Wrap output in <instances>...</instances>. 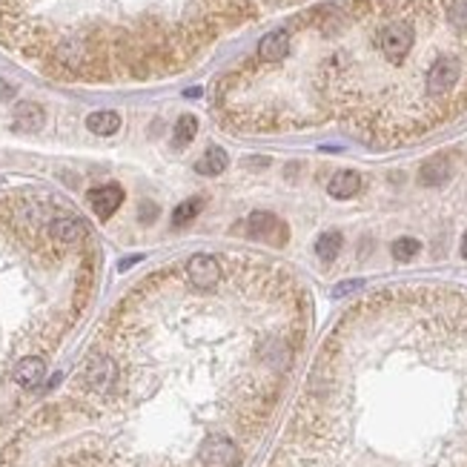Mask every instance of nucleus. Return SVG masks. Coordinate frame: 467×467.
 I'll use <instances>...</instances> for the list:
<instances>
[{
    "label": "nucleus",
    "instance_id": "nucleus-1",
    "mask_svg": "<svg viewBox=\"0 0 467 467\" xmlns=\"http://www.w3.org/2000/svg\"><path fill=\"white\" fill-rule=\"evenodd\" d=\"M304 341L287 278L227 272L212 289L172 272L115 309V379L37 413L21 441L69 436L41 467H241Z\"/></svg>",
    "mask_w": 467,
    "mask_h": 467
},
{
    "label": "nucleus",
    "instance_id": "nucleus-2",
    "mask_svg": "<svg viewBox=\"0 0 467 467\" xmlns=\"http://www.w3.org/2000/svg\"><path fill=\"white\" fill-rule=\"evenodd\" d=\"M373 44L387 64L401 66L416 46V23L404 15H387L373 35Z\"/></svg>",
    "mask_w": 467,
    "mask_h": 467
},
{
    "label": "nucleus",
    "instance_id": "nucleus-3",
    "mask_svg": "<svg viewBox=\"0 0 467 467\" xmlns=\"http://www.w3.org/2000/svg\"><path fill=\"white\" fill-rule=\"evenodd\" d=\"M464 81V61L459 55H439L424 72V95L433 104L447 101Z\"/></svg>",
    "mask_w": 467,
    "mask_h": 467
},
{
    "label": "nucleus",
    "instance_id": "nucleus-4",
    "mask_svg": "<svg viewBox=\"0 0 467 467\" xmlns=\"http://www.w3.org/2000/svg\"><path fill=\"white\" fill-rule=\"evenodd\" d=\"M184 276L189 278V284H196L201 289H212V287H218L224 281L227 269L216 256H209V252H198V256H192L187 261Z\"/></svg>",
    "mask_w": 467,
    "mask_h": 467
},
{
    "label": "nucleus",
    "instance_id": "nucleus-5",
    "mask_svg": "<svg viewBox=\"0 0 467 467\" xmlns=\"http://www.w3.org/2000/svg\"><path fill=\"white\" fill-rule=\"evenodd\" d=\"M287 236L289 232H287L284 221L269 216V212H252L247 218V238H252V241H269V244L281 247L287 241Z\"/></svg>",
    "mask_w": 467,
    "mask_h": 467
},
{
    "label": "nucleus",
    "instance_id": "nucleus-6",
    "mask_svg": "<svg viewBox=\"0 0 467 467\" xmlns=\"http://www.w3.org/2000/svg\"><path fill=\"white\" fill-rule=\"evenodd\" d=\"M49 244H55L57 249H66V247H77L84 238H86V224L81 218H72V216H64V218H52L49 221Z\"/></svg>",
    "mask_w": 467,
    "mask_h": 467
},
{
    "label": "nucleus",
    "instance_id": "nucleus-7",
    "mask_svg": "<svg viewBox=\"0 0 467 467\" xmlns=\"http://www.w3.org/2000/svg\"><path fill=\"white\" fill-rule=\"evenodd\" d=\"M46 379V359L44 356H23L12 370V387L17 390H37Z\"/></svg>",
    "mask_w": 467,
    "mask_h": 467
},
{
    "label": "nucleus",
    "instance_id": "nucleus-8",
    "mask_svg": "<svg viewBox=\"0 0 467 467\" xmlns=\"http://www.w3.org/2000/svg\"><path fill=\"white\" fill-rule=\"evenodd\" d=\"M86 198H89V207H92L95 216H98L101 221H109L115 216V209L124 204V189L115 187V184H106V187L92 189Z\"/></svg>",
    "mask_w": 467,
    "mask_h": 467
},
{
    "label": "nucleus",
    "instance_id": "nucleus-9",
    "mask_svg": "<svg viewBox=\"0 0 467 467\" xmlns=\"http://www.w3.org/2000/svg\"><path fill=\"white\" fill-rule=\"evenodd\" d=\"M289 44H293V37L287 29H272L258 41V57L264 64H278L289 55Z\"/></svg>",
    "mask_w": 467,
    "mask_h": 467
},
{
    "label": "nucleus",
    "instance_id": "nucleus-10",
    "mask_svg": "<svg viewBox=\"0 0 467 467\" xmlns=\"http://www.w3.org/2000/svg\"><path fill=\"white\" fill-rule=\"evenodd\" d=\"M55 61L61 64L64 69H69V72H81L86 66V61H89L86 57V44L81 41V37H66V41L57 44Z\"/></svg>",
    "mask_w": 467,
    "mask_h": 467
},
{
    "label": "nucleus",
    "instance_id": "nucleus-11",
    "mask_svg": "<svg viewBox=\"0 0 467 467\" xmlns=\"http://www.w3.org/2000/svg\"><path fill=\"white\" fill-rule=\"evenodd\" d=\"M46 124V112L41 104H35V101H21L15 106V115H12V126L17 132H37V129H44Z\"/></svg>",
    "mask_w": 467,
    "mask_h": 467
},
{
    "label": "nucleus",
    "instance_id": "nucleus-12",
    "mask_svg": "<svg viewBox=\"0 0 467 467\" xmlns=\"http://www.w3.org/2000/svg\"><path fill=\"white\" fill-rule=\"evenodd\" d=\"M450 175H453L450 161H447L444 155H436V158H430V161H424V164H421L419 181H421L424 187H441L447 178H450Z\"/></svg>",
    "mask_w": 467,
    "mask_h": 467
},
{
    "label": "nucleus",
    "instance_id": "nucleus-13",
    "mask_svg": "<svg viewBox=\"0 0 467 467\" xmlns=\"http://www.w3.org/2000/svg\"><path fill=\"white\" fill-rule=\"evenodd\" d=\"M361 189V175L359 172H353V169H347V172H339V175H333V181L327 184V192L333 198H353L356 192Z\"/></svg>",
    "mask_w": 467,
    "mask_h": 467
},
{
    "label": "nucleus",
    "instance_id": "nucleus-14",
    "mask_svg": "<svg viewBox=\"0 0 467 467\" xmlns=\"http://www.w3.org/2000/svg\"><path fill=\"white\" fill-rule=\"evenodd\" d=\"M86 129L92 135H115L121 129V115L115 112V109H98V112H92L89 118H86Z\"/></svg>",
    "mask_w": 467,
    "mask_h": 467
},
{
    "label": "nucleus",
    "instance_id": "nucleus-15",
    "mask_svg": "<svg viewBox=\"0 0 467 467\" xmlns=\"http://www.w3.org/2000/svg\"><path fill=\"white\" fill-rule=\"evenodd\" d=\"M227 152L221 149V146H209L207 152H204V158L196 164V169L201 172V175H221L224 169H227Z\"/></svg>",
    "mask_w": 467,
    "mask_h": 467
},
{
    "label": "nucleus",
    "instance_id": "nucleus-16",
    "mask_svg": "<svg viewBox=\"0 0 467 467\" xmlns=\"http://www.w3.org/2000/svg\"><path fill=\"white\" fill-rule=\"evenodd\" d=\"M444 21L456 32H467V0H444Z\"/></svg>",
    "mask_w": 467,
    "mask_h": 467
},
{
    "label": "nucleus",
    "instance_id": "nucleus-17",
    "mask_svg": "<svg viewBox=\"0 0 467 467\" xmlns=\"http://www.w3.org/2000/svg\"><path fill=\"white\" fill-rule=\"evenodd\" d=\"M201 209H204V198H187V201H181L178 207L172 209V224L175 227H187L189 221L198 218Z\"/></svg>",
    "mask_w": 467,
    "mask_h": 467
},
{
    "label": "nucleus",
    "instance_id": "nucleus-18",
    "mask_svg": "<svg viewBox=\"0 0 467 467\" xmlns=\"http://www.w3.org/2000/svg\"><path fill=\"white\" fill-rule=\"evenodd\" d=\"M341 252V236L339 232H324V236H318V241H316V256L321 258V261H336V256Z\"/></svg>",
    "mask_w": 467,
    "mask_h": 467
},
{
    "label": "nucleus",
    "instance_id": "nucleus-19",
    "mask_svg": "<svg viewBox=\"0 0 467 467\" xmlns=\"http://www.w3.org/2000/svg\"><path fill=\"white\" fill-rule=\"evenodd\" d=\"M198 135V118L196 115H181L178 124H175V146H187L192 138Z\"/></svg>",
    "mask_w": 467,
    "mask_h": 467
},
{
    "label": "nucleus",
    "instance_id": "nucleus-20",
    "mask_svg": "<svg viewBox=\"0 0 467 467\" xmlns=\"http://www.w3.org/2000/svg\"><path fill=\"white\" fill-rule=\"evenodd\" d=\"M419 249H421V244L416 238H399L393 244V258L396 261H410L413 256H419Z\"/></svg>",
    "mask_w": 467,
    "mask_h": 467
},
{
    "label": "nucleus",
    "instance_id": "nucleus-21",
    "mask_svg": "<svg viewBox=\"0 0 467 467\" xmlns=\"http://www.w3.org/2000/svg\"><path fill=\"white\" fill-rule=\"evenodd\" d=\"M155 216H158V207L149 204V201H144V204H141V212H138V218H141L144 224H149Z\"/></svg>",
    "mask_w": 467,
    "mask_h": 467
},
{
    "label": "nucleus",
    "instance_id": "nucleus-22",
    "mask_svg": "<svg viewBox=\"0 0 467 467\" xmlns=\"http://www.w3.org/2000/svg\"><path fill=\"white\" fill-rule=\"evenodd\" d=\"M17 95V86L15 84H9V81H3V77H0V101H12Z\"/></svg>",
    "mask_w": 467,
    "mask_h": 467
},
{
    "label": "nucleus",
    "instance_id": "nucleus-23",
    "mask_svg": "<svg viewBox=\"0 0 467 467\" xmlns=\"http://www.w3.org/2000/svg\"><path fill=\"white\" fill-rule=\"evenodd\" d=\"M359 287H361V281H344V284L336 287V296H347V293H353V289H359Z\"/></svg>",
    "mask_w": 467,
    "mask_h": 467
},
{
    "label": "nucleus",
    "instance_id": "nucleus-24",
    "mask_svg": "<svg viewBox=\"0 0 467 467\" xmlns=\"http://www.w3.org/2000/svg\"><path fill=\"white\" fill-rule=\"evenodd\" d=\"M267 164H269L267 158H249V161H244L241 166H267Z\"/></svg>",
    "mask_w": 467,
    "mask_h": 467
},
{
    "label": "nucleus",
    "instance_id": "nucleus-25",
    "mask_svg": "<svg viewBox=\"0 0 467 467\" xmlns=\"http://www.w3.org/2000/svg\"><path fill=\"white\" fill-rule=\"evenodd\" d=\"M187 98H201V86L198 89H187Z\"/></svg>",
    "mask_w": 467,
    "mask_h": 467
},
{
    "label": "nucleus",
    "instance_id": "nucleus-26",
    "mask_svg": "<svg viewBox=\"0 0 467 467\" xmlns=\"http://www.w3.org/2000/svg\"><path fill=\"white\" fill-rule=\"evenodd\" d=\"M461 256L467 258V232H464V238H461Z\"/></svg>",
    "mask_w": 467,
    "mask_h": 467
}]
</instances>
